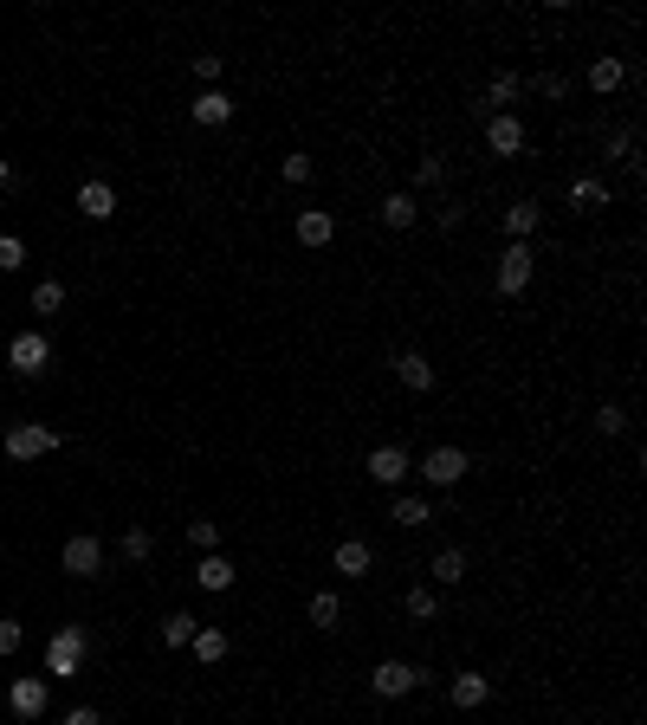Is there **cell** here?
<instances>
[{
  "mask_svg": "<svg viewBox=\"0 0 647 725\" xmlns=\"http://www.w3.org/2000/svg\"><path fill=\"white\" fill-rule=\"evenodd\" d=\"M622 85H628V65L615 59V52H609V59H596V65H589V91H602V98H609V91H622Z\"/></svg>",
  "mask_w": 647,
  "mask_h": 725,
  "instance_id": "obj_21",
  "label": "cell"
},
{
  "mask_svg": "<svg viewBox=\"0 0 647 725\" xmlns=\"http://www.w3.org/2000/svg\"><path fill=\"white\" fill-rule=\"evenodd\" d=\"M7 188H13V162L0 156V195H7Z\"/></svg>",
  "mask_w": 647,
  "mask_h": 725,
  "instance_id": "obj_42",
  "label": "cell"
},
{
  "mask_svg": "<svg viewBox=\"0 0 647 725\" xmlns=\"http://www.w3.org/2000/svg\"><path fill=\"white\" fill-rule=\"evenodd\" d=\"M85 654H91L85 628H78V622H65L59 635L46 641V674H52V680H78V674H85Z\"/></svg>",
  "mask_w": 647,
  "mask_h": 725,
  "instance_id": "obj_1",
  "label": "cell"
},
{
  "mask_svg": "<svg viewBox=\"0 0 647 725\" xmlns=\"http://www.w3.org/2000/svg\"><path fill=\"white\" fill-rule=\"evenodd\" d=\"M421 667H408V661H376L369 667V693H376V700H402V693H415L421 687Z\"/></svg>",
  "mask_w": 647,
  "mask_h": 725,
  "instance_id": "obj_3",
  "label": "cell"
},
{
  "mask_svg": "<svg viewBox=\"0 0 647 725\" xmlns=\"http://www.w3.org/2000/svg\"><path fill=\"white\" fill-rule=\"evenodd\" d=\"M188 648H195L201 667H220V661H227V648H233V635H227V628H195V641H188Z\"/></svg>",
  "mask_w": 647,
  "mask_h": 725,
  "instance_id": "obj_17",
  "label": "cell"
},
{
  "mask_svg": "<svg viewBox=\"0 0 647 725\" xmlns=\"http://www.w3.org/2000/svg\"><path fill=\"white\" fill-rule=\"evenodd\" d=\"M195 123H201V130L233 123V98H227V91H201V98H195Z\"/></svg>",
  "mask_w": 647,
  "mask_h": 725,
  "instance_id": "obj_19",
  "label": "cell"
},
{
  "mask_svg": "<svg viewBox=\"0 0 647 725\" xmlns=\"http://www.w3.org/2000/svg\"><path fill=\"white\" fill-rule=\"evenodd\" d=\"M363 473H369L376 486H395V492H402V480L415 473V460H408V447H395V441H389V447H369Z\"/></svg>",
  "mask_w": 647,
  "mask_h": 725,
  "instance_id": "obj_5",
  "label": "cell"
},
{
  "mask_svg": "<svg viewBox=\"0 0 647 725\" xmlns=\"http://www.w3.org/2000/svg\"><path fill=\"white\" fill-rule=\"evenodd\" d=\"M20 641H26L20 622H0V661H7V654H20Z\"/></svg>",
  "mask_w": 647,
  "mask_h": 725,
  "instance_id": "obj_38",
  "label": "cell"
},
{
  "mask_svg": "<svg viewBox=\"0 0 647 725\" xmlns=\"http://www.w3.org/2000/svg\"><path fill=\"white\" fill-rule=\"evenodd\" d=\"M26 266V240L20 234H0V272H20Z\"/></svg>",
  "mask_w": 647,
  "mask_h": 725,
  "instance_id": "obj_34",
  "label": "cell"
},
{
  "mask_svg": "<svg viewBox=\"0 0 647 725\" xmlns=\"http://www.w3.org/2000/svg\"><path fill=\"white\" fill-rule=\"evenodd\" d=\"M279 175H285L292 188H298V182H311V156H285V162H279Z\"/></svg>",
  "mask_w": 647,
  "mask_h": 725,
  "instance_id": "obj_36",
  "label": "cell"
},
{
  "mask_svg": "<svg viewBox=\"0 0 647 725\" xmlns=\"http://www.w3.org/2000/svg\"><path fill=\"white\" fill-rule=\"evenodd\" d=\"M447 700L460 706V713H479V706L492 700V680L486 674H453V687H447Z\"/></svg>",
  "mask_w": 647,
  "mask_h": 725,
  "instance_id": "obj_11",
  "label": "cell"
},
{
  "mask_svg": "<svg viewBox=\"0 0 647 725\" xmlns=\"http://www.w3.org/2000/svg\"><path fill=\"white\" fill-rule=\"evenodd\" d=\"M78 214H85V221H110V214H117V188L110 182H85L78 188Z\"/></svg>",
  "mask_w": 647,
  "mask_h": 725,
  "instance_id": "obj_14",
  "label": "cell"
},
{
  "mask_svg": "<svg viewBox=\"0 0 647 725\" xmlns=\"http://www.w3.org/2000/svg\"><path fill=\"white\" fill-rule=\"evenodd\" d=\"M188 544H195L201 557H208V551H220V525H214V518H195V525H188Z\"/></svg>",
  "mask_w": 647,
  "mask_h": 725,
  "instance_id": "obj_30",
  "label": "cell"
},
{
  "mask_svg": "<svg viewBox=\"0 0 647 725\" xmlns=\"http://www.w3.org/2000/svg\"><path fill=\"white\" fill-rule=\"evenodd\" d=\"M52 447H59V428H46V421H13L7 428V454L13 460H46Z\"/></svg>",
  "mask_w": 647,
  "mask_h": 725,
  "instance_id": "obj_2",
  "label": "cell"
},
{
  "mask_svg": "<svg viewBox=\"0 0 647 725\" xmlns=\"http://www.w3.org/2000/svg\"><path fill=\"white\" fill-rule=\"evenodd\" d=\"M570 208H609V188H602L596 175H576L570 182Z\"/></svg>",
  "mask_w": 647,
  "mask_h": 725,
  "instance_id": "obj_24",
  "label": "cell"
},
{
  "mask_svg": "<svg viewBox=\"0 0 647 725\" xmlns=\"http://www.w3.org/2000/svg\"><path fill=\"white\" fill-rule=\"evenodd\" d=\"M415 473H421L428 486H440V492H447V486H460L466 473H473V460H466V447H434V454L421 460Z\"/></svg>",
  "mask_w": 647,
  "mask_h": 725,
  "instance_id": "obj_4",
  "label": "cell"
},
{
  "mask_svg": "<svg viewBox=\"0 0 647 725\" xmlns=\"http://www.w3.org/2000/svg\"><path fill=\"white\" fill-rule=\"evenodd\" d=\"M440 175H447V162H440V156H421V162H415V182H421V188H434Z\"/></svg>",
  "mask_w": 647,
  "mask_h": 725,
  "instance_id": "obj_37",
  "label": "cell"
},
{
  "mask_svg": "<svg viewBox=\"0 0 647 725\" xmlns=\"http://www.w3.org/2000/svg\"><path fill=\"white\" fill-rule=\"evenodd\" d=\"M518 91H525V85H518V78H512V72H499V78H492V85H486V117H499V111H505V104H512V98H518Z\"/></svg>",
  "mask_w": 647,
  "mask_h": 725,
  "instance_id": "obj_26",
  "label": "cell"
},
{
  "mask_svg": "<svg viewBox=\"0 0 647 725\" xmlns=\"http://www.w3.org/2000/svg\"><path fill=\"white\" fill-rule=\"evenodd\" d=\"M382 227H395V234H408V227L421 221V208H415V195H408V188H395V195H382Z\"/></svg>",
  "mask_w": 647,
  "mask_h": 725,
  "instance_id": "obj_13",
  "label": "cell"
},
{
  "mask_svg": "<svg viewBox=\"0 0 647 725\" xmlns=\"http://www.w3.org/2000/svg\"><path fill=\"white\" fill-rule=\"evenodd\" d=\"M195 615H188V609H175V615H162V641H169V648H188V641H195Z\"/></svg>",
  "mask_w": 647,
  "mask_h": 725,
  "instance_id": "obj_25",
  "label": "cell"
},
{
  "mask_svg": "<svg viewBox=\"0 0 647 725\" xmlns=\"http://www.w3.org/2000/svg\"><path fill=\"white\" fill-rule=\"evenodd\" d=\"M233 577H240V570H233V557H220V551H208V557H201V564H195V583H201V590H233Z\"/></svg>",
  "mask_w": 647,
  "mask_h": 725,
  "instance_id": "obj_16",
  "label": "cell"
},
{
  "mask_svg": "<svg viewBox=\"0 0 647 725\" xmlns=\"http://www.w3.org/2000/svg\"><path fill=\"white\" fill-rule=\"evenodd\" d=\"M65 725H104V719L91 713V706H72V713H65Z\"/></svg>",
  "mask_w": 647,
  "mask_h": 725,
  "instance_id": "obj_41",
  "label": "cell"
},
{
  "mask_svg": "<svg viewBox=\"0 0 647 725\" xmlns=\"http://www.w3.org/2000/svg\"><path fill=\"white\" fill-rule=\"evenodd\" d=\"M402 609H408V615H415V622H434V609H440V596H434V590H408V596H402Z\"/></svg>",
  "mask_w": 647,
  "mask_h": 725,
  "instance_id": "obj_31",
  "label": "cell"
},
{
  "mask_svg": "<svg viewBox=\"0 0 647 725\" xmlns=\"http://www.w3.org/2000/svg\"><path fill=\"white\" fill-rule=\"evenodd\" d=\"M195 78L201 91H220V52H195Z\"/></svg>",
  "mask_w": 647,
  "mask_h": 725,
  "instance_id": "obj_35",
  "label": "cell"
},
{
  "mask_svg": "<svg viewBox=\"0 0 647 725\" xmlns=\"http://www.w3.org/2000/svg\"><path fill=\"white\" fill-rule=\"evenodd\" d=\"M395 376H402V389H415V395L434 389V363L421 357V350H402V357H395Z\"/></svg>",
  "mask_w": 647,
  "mask_h": 725,
  "instance_id": "obj_15",
  "label": "cell"
},
{
  "mask_svg": "<svg viewBox=\"0 0 647 725\" xmlns=\"http://www.w3.org/2000/svg\"><path fill=\"white\" fill-rule=\"evenodd\" d=\"M149 551H156V538H149L143 525H130V531H123V557H130V564H143Z\"/></svg>",
  "mask_w": 647,
  "mask_h": 725,
  "instance_id": "obj_32",
  "label": "cell"
},
{
  "mask_svg": "<svg viewBox=\"0 0 647 725\" xmlns=\"http://www.w3.org/2000/svg\"><path fill=\"white\" fill-rule=\"evenodd\" d=\"M59 564H65V577H104V544L91 531H78V538H65Z\"/></svg>",
  "mask_w": 647,
  "mask_h": 725,
  "instance_id": "obj_6",
  "label": "cell"
},
{
  "mask_svg": "<svg viewBox=\"0 0 647 725\" xmlns=\"http://www.w3.org/2000/svg\"><path fill=\"white\" fill-rule=\"evenodd\" d=\"M7 706H13V713H20V719H39V713H46V706H52V687H46V680H39V674H20V680H13V687H7Z\"/></svg>",
  "mask_w": 647,
  "mask_h": 725,
  "instance_id": "obj_10",
  "label": "cell"
},
{
  "mask_svg": "<svg viewBox=\"0 0 647 725\" xmlns=\"http://www.w3.org/2000/svg\"><path fill=\"white\" fill-rule=\"evenodd\" d=\"M460 221H466V208H460V201H447V208H434V227H440V234H453Z\"/></svg>",
  "mask_w": 647,
  "mask_h": 725,
  "instance_id": "obj_39",
  "label": "cell"
},
{
  "mask_svg": "<svg viewBox=\"0 0 647 725\" xmlns=\"http://www.w3.org/2000/svg\"><path fill=\"white\" fill-rule=\"evenodd\" d=\"M330 234H337V221H330L324 208H305V214H298V246H330Z\"/></svg>",
  "mask_w": 647,
  "mask_h": 725,
  "instance_id": "obj_20",
  "label": "cell"
},
{
  "mask_svg": "<svg viewBox=\"0 0 647 725\" xmlns=\"http://www.w3.org/2000/svg\"><path fill=\"white\" fill-rule=\"evenodd\" d=\"M369 564H376V551H369L363 538H343L337 551H330V570H343V577H369Z\"/></svg>",
  "mask_w": 647,
  "mask_h": 725,
  "instance_id": "obj_12",
  "label": "cell"
},
{
  "mask_svg": "<svg viewBox=\"0 0 647 725\" xmlns=\"http://www.w3.org/2000/svg\"><path fill=\"white\" fill-rule=\"evenodd\" d=\"M609 156H635V130H615L609 136Z\"/></svg>",
  "mask_w": 647,
  "mask_h": 725,
  "instance_id": "obj_40",
  "label": "cell"
},
{
  "mask_svg": "<svg viewBox=\"0 0 647 725\" xmlns=\"http://www.w3.org/2000/svg\"><path fill=\"white\" fill-rule=\"evenodd\" d=\"M531 85H538V98H550V104H563V98H570V78H563V72H538Z\"/></svg>",
  "mask_w": 647,
  "mask_h": 725,
  "instance_id": "obj_33",
  "label": "cell"
},
{
  "mask_svg": "<svg viewBox=\"0 0 647 725\" xmlns=\"http://www.w3.org/2000/svg\"><path fill=\"white\" fill-rule=\"evenodd\" d=\"M538 221H544V208H538V201H512V208H505V234H512L518 246L538 234Z\"/></svg>",
  "mask_w": 647,
  "mask_h": 725,
  "instance_id": "obj_18",
  "label": "cell"
},
{
  "mask_svg": "<svg viewBox=\"0 0 647 725\" xmlns=\"http://www.w3.org/2000/svg\"><path fill=\"white\" fill-rule=\"evenodd\" d=\"M7 363L20 369V376H46V369H52V344H46L39 331H20V337L7 344Z\"/></svg>",
  "mask_w": 647,
  "mask_h": 725,
  "instance_id": "obj_7",
  "label": "cell"
},
{
  "mask_svg": "<svg viewBox=\"0 0 647 725\" xmlns=\"http://www.w3.org/2000/svg\"><path fill=\"white\" fill-rule=\"evenodd\" d=\"M311 628H337L343 622V603H337V596H330V590H318V596H311Z\"/></svg>",
  "mask_w": 647,
  "mask_h": 725,
  "instance_id": "obj_27",
  "label": "cell"
},
{
  "mask_svg": "<svg viewBox=\"0 0 647 725\" xmlns=\"http://www.w3.org/2000/svg\"><path fill=\"white\" fill-rule=\"evenodd\" d=\"M531 266H538V259H531V246H505V259H499V279H492V285H499V298H518V292H525V285H531Z\"/></svg>",
  "mask_w": 647,
  "mask_h": 725,
  "instance_id": "obj_8",
  "label": "cell"
},
{
  "mask_svg": "<svg viewBox=\"0 0 647 725\" xmlns=\"http://www.w3.org/2000/svg\"><path fill=\"white\" fill-rule=\"evenodd\" d=\"M434 583H460L466 577V551H460V544H447V551H434Z\"/></svg>",
  "mask_w": 647,
  "mask_h": 725,
  "instance_id": "obj_23",
  "label": "cell"
},
{
  "mask_svg": "<svg viewBox=\"0 0 647 725\" xmlns=\"http://www.w3.org/2000/svg\"><path fill=\"white\" fill-rule=\"evenodd\" d=\"M33 311H39V318L65 311V285H59V279H39V285H33Z\"/></svg>",
  "mask_w": 647,
  "mask_h": 725,
  "instance_id": "obj_28",
  "label": "cell"
},
{
  "mask_svg": "<svg viewBox=\"0 0 647 725\" xmlns=\"http://www.w3.org/2000/svg\"><path fill=\"white\" fill-rule=\"evenodd\" d=\"M525 143H531V136H525V123H518L512 111L486 117V149H492V156H525Z\"/></svg>",
  "mask_w": 647,
  "mask_h": 725,
  "instance_id": "obj_9",
  "label": "cell"
},
{
  "mask_svg": "<svg viewBox=\"0 0 647 725\" xmlns=\"http://www.w3.org/2000/svg\"><path fill=\"white\" fill-rule=\"evenodd\" d=\"M596 434H602V441H615V434H628V408L602 402V408H596Z\"/></svg>",
  "mask_w": 647,
  "mask_h": 725,
  "instance_id": "obj_29",
  "label": "cell"
},
{
  "mask_svg": "<svg viewBox=\"0 0 647 725\" xmlns=\"http://www.w3.org/2000/svg\"><path fill=\"white\" fill-rule=\"evenodd\" d=\"M389 518H395V525H428V518H434V505H428V499H415V492H395Z\"/></svg>",
  "mask_w": 647,
  "mask_h": 725,
  "instance_id": "obj_22",
  "label": "cell"
}]
</instances>
